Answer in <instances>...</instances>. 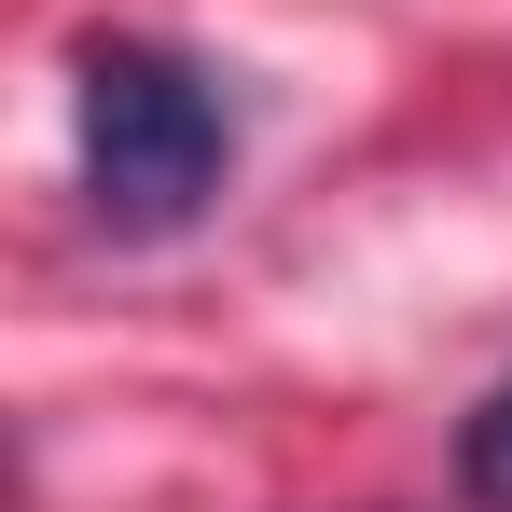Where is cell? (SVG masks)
<instances>
[{
	"label": "cell",
	"instance_id": "1",
	"mask_svg": "<svg viewBox=\"0 0 512 512\" xmlns=\"http://www.w3.org/2000/svg\"><path fill=\"white\" fill-rule=\"evenodd\" d=\"M70 125H84V208L111 236H180L236 167V97L180 42H84Z\"/></svg>",
	"mask_w": 512,
	"mask_h": 512
},
{
	"label": "cell",
	"instance_id": "2",
	"mask_svg": "<svg viewBox=\"0 0 512 512\" xmlns=\"http://www.w3.org/2000/svg\"><path fill=\"white\" fill-rule=\"evenodd\" d=\"M457 499H471V512H512V374L471 402V429H457Z\"/></svg>",
	"mask_w": 512,
	"mask_h": 512
}]
</instances>
